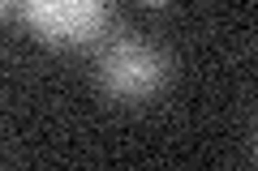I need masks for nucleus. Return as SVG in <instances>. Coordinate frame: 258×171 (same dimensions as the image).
<instances>
[{
  "label": "nucleus",
  "mask_w": 258,
  "mask_h": 171,
  "mask_svg": "<svg viewBox=\"0 0 258 171\" xmlns=\"http://www.w3.org/2000/svg\"><path fill=\"white\" fill-rule=\"evenodd\" d=\"M95 81L99 90L116 103H142L151 94L164 90L168 81V60L142 39H116L99 52L95 64Z\"/></svg>",
  "instance_id": "f257e3e1"
},
{
  "label": "nucleus",
  "mask_w": 258,
  "mask_h": 171,
  "mask_svg": "<svg viewBox=\"0 0 258 171\" xmlns=\"http://www.w3.org/2000/svg\"><path fill=\"white\" fill-rule=\"evenodd\" d=\"M18 9L47 47H86L112 22V0H18Z\"/></svg>",
  "instance_id": "f03ea898"
},
{
  "label": "nucleus",
  "mask_w": 258,
  "mask_h": 171,
  "mask_svg": "<svg viewBox=\"0 0 258 171\" xmlns=\"http://www.w3.org/2000/svg\"><path fill=\"white\" fill-rule=\"evenodd\" d=\"M138 5H147V9H159V5H168V0H138Z\"/></svg>",
  "instance_id": "7ed1b4c3"
},
{
  "label": "nucleus",
  "mask_w": 258,
  "mask_h": 171,
  "mask_svg": "<svg viewBox=\"0 0 258 171\" xmlns=\"http://www.w3.org/2000/svg\"><path fill=\"white\" fill-rule=\"evenodd\" d=\"M5 9H9V0H0V18H5Z\"/></svg>",
  "instance_id": "20e7f679"
}]
</instances>
